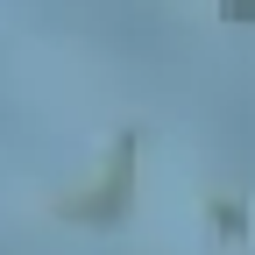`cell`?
Instances as JSON below:
<instances>
[{
  "instance_id": "obj_1",
  "label": "cell",
  "mask_w": 255,
  "mask_h": 255,
  "mask_svg": "<svg viewBox=\"0 0 255 255\" xmlns=\"http://www.w3.org/2000/svg\"><path fill=\"white\" fill-rule=\"evenodd\" d=\"M64 213H71V220H92V227H114V220L128 213V149H121L114 177L92 191V199H64Z\"/></svg>"
},
{
  "instance_id": "obj_2",
  "label": "cell",
  "mask_w": 255,
  "mask_h": 255,
  "mask_svg": "<svg viewBox=\"0 0 255 255\" xmlns=\"http://www.w3.org/2000/svg\"><path fill=\"white\" fill-rule=\"evenodd\" d=\"M220 14H227V21H248V28H255V0H220Z\"/></svg>"
}]
</instances>
